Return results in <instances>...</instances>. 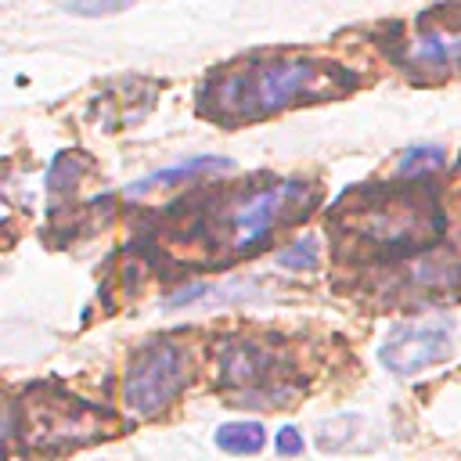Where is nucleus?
I'll list each match as a JSON object with an SVG mask.
<instances>
[{
    "label": "nucleus",
    "mask_w": 461,
    "mask_h": 461,
    "mask_svg": "<svg viewBox=\"0 0 461 461\" xmlns=\"http://www.w3.org/2000/svg\"><path fill=\"white\" fill-rule=\"evenodd\" d=\"M349 83V72L313 58H267L230 68L205 90V112L212 119H263L292 104L328 97Z\"/></svg>",
    "instance_id": "nucleus-1"
},
{
    "label": "nucleus",
    "mask_w": 461,
    "mask_h": 461,
    "mask_svg": "<svg viewBox=\"0 0 461 461\" xmlns=\"http://www.w3.org/2000/svg\"><path fill=\"white\" fill-rule=\"evenodd\" d=\"M310 184L303 180H274L245 198H238L227 209V238L230 252H256L270 241L274 227L285 223L295 209L310 202Z\"/></svg>",
    "instance_id": "nucleus-2"
},
{
    "label": "nucleus",
    "mask_w": 461,
    "mask_h": 461,
    "mask_svg": "<svg viewBox=\"0 0 461 461\" xmlns=\"http://www.w3.org/2000/svg\"><path fill=\"white\" fill-rule=\"evenodd\" d=\"M184 382H187L184 349L176 342H151L133 357V364L122 378V403L133 414L151 418L180 396Z\"/></svg>",
    "instance_id": "nucleus-3"
},
{
    "label": "nucleus",
    "mask_w": 461,
    "mask_h": 461,
    "mask_svg": "<svg viewBox=\"0 0 461 461\" xmlns=\"http://www.w3.org/2000/svg\"><path fill=\"white\" fill-rule=\"evenodd\" d=\"M454 346V321L450 317H425V321H403L389 331V339L378 349L382 367L407 378L418 375L439 360L450 357Z\"/></svg>",
    "instance_id": "nucleus-4"
},
{
    "label": "nucleus",
    "mask_w": 461,
    "mask_h": 461,
    "mask_svg": "<svg viewBox=\"0 0 461 461\" xmlns=\"http://www.w3.org/2000/svg\"><path fill=\"white\" fill-rule=\"evenodd\" d=\"M216 367L223 385H230V393L238 396L241 407H259V400H267V407H277V393H270V375H274V357L267 346L259 342H223L216 349Z\"/></svg>",
    "instance_id": "nucleus-5"
},
{
    "label": "nucleus",
    "mask_w": 461,
    "mask_h": 461,
    "mask_svg": "<svg viewBox=\"0 0 461 461\" xmlns=\"http://www.w3.org/2000/svg\"><path fill=\"white\" fill-rule=\"evenodd\" d=\"M411 68L425 76H443L461 68V32H418L403 50Z\"/></svg>",
    "instance_id": "nucleus-6"
},
{
    "label": "nucleus",
    "mask_w": 461,
    "mask_h": 461,
    "mask_svg": "<svg viewBox=\"0 0 461 461\" xmlns=\"http://www.w3.org/2000/svg\"><path fill=\"white\" fill-rule=\"evenodd\" d=\"M230 169V158L223 155H202V158H187V162H176V166H166L151 176H140L126 187L130 198H140V194H151V191H162V187H176L184 180H194V176H205V173H223Z\"/></svg>",
    "instance_id": "nucleus-7"
},
{
    "label": "nucleus",
    "mask_w": 461,
    "mask_h": 461,
    "mask_svg": "<svg viewBox=\"0 0 461 461\" xmlns=\"http://www.w3.org/2000/svg\"><path fill=\"white\" fill-rule=\"evenodd\" d=\"M267 443V432L259 421H227L216 429V447L227 454H259Z\"/></svg>",
    "instance_id": "nucleus-8"
},
{
    "label": "nucleus",
    "mask_w": 461,
    "mask_h": 461,
    "mask_svg": "<svg viewBox=\"0 0 461 461\" xmlns=\"http://www.w3.org/2000/svg\"><path fill=\"white\" fill-rule=\"evenodd\" d=\"M439 166H443V148H436V144H411V148L400 155V162H396L400 176L432 173V169H439Z\"/></svg>",
    "instance_id": "nucleus-9"
},
{
    "label": "nucleus",
    "mask_w": 461,
    "mask_h": 461,
    "mask_svg": "<svg viewBox=\"0 0 461 461\" xmlns=\"http://www.w3.org/2000/svg\"><path fill=\"white\" fill-rule=\"evenodd\" d=\"M317 238H299V241H292L288 249H281L277 252V267H285V270H313L317 267Z\"/></svg>",
    "instance_id": "nucleus-10"
},
{
    "label": "nucleus",
    "mask_w": 461,
    "mask_h": 461,
    "mask_svg": "<svg viewBox=\"0 0 461 461\" xmlns=\"http://www.w3.org/2000/svg\"><path fill=\"white\" fill-rule=\"evenodd\" d=\"M133 0H68L65 11L68 14H79V18H104V14H115V11H126Z\"/></svg>",
    "instance_id": "nucleus-11"
},
{
    "label": "nucleus",
    "mask_w": 461,
    "mask_h": 461,
    "mask_svg": "<svg viewBox=\"0 0 461 461\" xmlns=\"http://www.w3.org/2000/svg\"><path fill=\"white\" fill-rule=\"evenodd\" d=\"M303 450V439H299V432L292 429V425H285L281 432H277V454H288V457H295Z\"/></svg>",
    "instance_id": "nucleus-12"
}]
</instances>
